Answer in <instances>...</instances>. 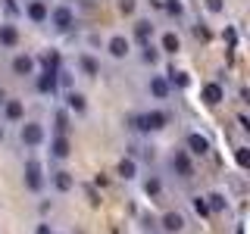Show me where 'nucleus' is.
Instances as JSON below:
<instances>
[{"instance_id":"nucleus-13","label":"nucleus","mask_w":250,"mask_h":234,"mask_svg":"<svg viewBox=\"0 0 250 234\" xmlns=\"http://www.w3.org/2000/svg\"><path fill=\"white\" fill-rule=\"evenodd\" d=\"M169 166H172V172H178L185 181L194 175V162H191V153H188V150H175L172 159H169Z\"/></svg>"},{"instance_id":"nucleus-8","label":"nucleus","mask_w":250,"mask_h":234,"mask_svg":"<svg viewBox=\"0 0 250 234\" xmlns=\"http://www.w3.org/2000/svg\"><path fill=\"white\" fill-rule=\"evenodd\" d=\"M50 0H25V6H22V10H25V19L31 22V25H44L47 22V16H50Z\"/></svg>"},{"instance_id":"nucleus-4","label":"nucleus","mask_w":250,"mask_h":234,"mask_svg":"<svg viewBox=\"0 0 250 234\" xmlns=\"http://www.w3.org/2000/svg\"><path fill=\"white\" fill-rule=\"evenodd\" d=\"M31 81H35V91L41 94V97H57V94L62 91V88H60V78H57V69L35 72V75H31Z\"/></svg>"},{"instance_id":"nucleus-34","label":"nucleus","mask_w":250,"mask_h":234,"mask_svg":"<svg viewBox=\"0 0 250 234\" xmlns=\"http://www.w3.org/2000/svg\"><path fill=\"white\" fill-rule=\"evenodd\" d=\"M6 97H10V91H6V88H0V106H3V100Z\"/></svg>"},{"instance_id":"nucleus-7","label":"nucleus","mask_w":250,"mask_h":234,"mask_svg":"<svg viewBox=\"0 0 250 234\" xmlns=\"http://www.w3.org/2000/svg\"><path fill=\"white\" fill-rule=\"evenodd\" d=\"M10 72L16 78H31L38 72V59L31 57V53H16V57L10 59Z\"/></svg>"},{"instance_id":"nucleus-27","label":"nucleus","mask_w":250,"mask_h":234,"mask_svg":"<svg viewBox=\"0 0 250 234\" xmlns=\"http://www.w3.org/2000/svg\"><path fill=\"white\" fill-rule=\"evenodd\" d=\"M163 10H166L172 19H185V16H188V10H185L182 0H163Z\"/></svg>"},{"instance_id":"nucleus-23","label":"nucleus","mask_w":250,"mask_h":234,"mask_svg":"<svg viewBox=\"0 0 250 234\" xmlns=\"http://www.w3.org/2000/svg\"><path fill=\"white\" fill-rule=\"evenodd\" d=\"M69 128H72V116H69L66 109H57V113H53V131H57V135H69Z\"/></svg>"},{"instance_id":"nucleus-11","label":"nucleus","mask_w":250,"mask_h":234,"mask_svg":"<svg viewBox=\"0 0 250 234\" xmlns=\"http://www.w3.org/2000/svg\"><path fill=\"white\" fill-rule=\"evenodd\" d=\"M66 113L69 116H84L88 113V97H84L82 91H75V88H66Z\"/></svg>"},{"instance_id":"nucleus-24","label":"nucleus","mask_w":250,"mask_h":234,"mask_svg":"<svg viewBox=\"0 0 250 234\" xmlns=\"http://www.w3.org/2000/svg\"><path fill=\"white\" fill-rule=\"evenodd\" d=\"M141 62H144V66H156V62H160V47L141 44Z\"/></svg>"},{"instance_id":"nucleus-5","label":"nucleus","mask_w":250,"mask_h":234,"mask_svg":"<svg viewBox=\"0 0 250 234\" xmlns=\"http://www.w3.org/2000/svg\"><path fill=\"white\" fill-rule=\"evenodd\" d=\"M0 122H3V125H19V122H25V100L6 97L3 106H0Z\"/></svg>"},{"instance_id":"nucleus-29","label":"nucleus","mask_w":250,"mask_h":234,"mask_svg":"<svg viewBox=\"0 0 250 234\" xmlns=\"http://www.w3.org/2000/svg\"><path fill=\"white\" fill-rule=\"evenodd\" d=\"M138 10V0H119V13L122 16H135Z\"/></svg>"},{"instance_id":"nucleus-18","label":"nucleus","mask_w":250,"mask_h":234,"mask_svg":"<svg viewBox=\"0 0 250 234\" xmlns=\"http://www.w3.org/2000/svg\"><path fill=\"white\" fill-rule=\"evenodd\" d=\"M19 25H13V22H0V47L3 50H13L16 44H19Z\"/></svg>"},{"instance_id":"nucleus-6","label":"nucleus","mask_w":250,"mask_h":234,"mask_svg":"<svg viewBox=\"0 0 250 234\" xmlns=\"http://www.w3.org/2000/svg\"><path fill=\"white\" fill-rule=\"evenodd\" d=\"M169 125V113L160 106H150L141 113V131H163Z\"/></svg>"},{"instance_id":"nucleus-12","label":"nucleus","mask_w":250,"mask_h":234,"mask_svg":"<svg viewBox=\"0 0 250 234\" xmlns=\"http://www.w3.org/2000/svg\"><path fill=\"white\" fill-rule=\"evenodd\" d=\"M47 181L53 184V191H57V194H69L75 187V175H72V172H66V169H53L50 175H47Z\"/></svg>"},{"instance_id":"nucleus-9","label":"nucleus","mask_w":250,"mask_h":234,"mask_svg":"<svg viewBox=\"0 0 250 234\" xmlns=\"http://www.w3.org/2000/svg\"><path fill=\"white\" fill-rule=\"evenodd\" d=\"M106 53H109V59H128L131 57V38H125V35H113V38H106Z\"/></svg>"},{"instance_id":"nucleus-30","label":"nucleus","mask_w":250,"mask_h":234,"mask_svg":"<svg viewBox=\"0 0 250 234\" xmlns=\"http://www.w3.org/2000/svg\"><path fill=\"white\" fill-rule=\"evenodd\" d=\"M234 159H238V166H241V169H247V166H250V150H247V147H238Z\"/></svg>"},{"instance_id":"nucleus-2","label":"nucleus","mask_w":250,"mask_h":234,"mask_svg":"<svg viewBox=\"0 0 250 234\" xmlns=\"http://www.w3.org/2000/svg\"><path fill=\"white\" fill-rule=\"evenodd\" d=\"M22 128H19V144L25 147V150H38V147L47 140V128H44V122H38V119H28V122H19Z\"/></svg>"},{"instance_id":"nucleus-35","label":"nucleus","mask_w":250,"mask_h":234,"mask_svg":"<svg viewBox=\"0 0 250 234\" xmlns=\"http://www.w3.org/2000/svg\"><path fill=\"white\" fill-rule=\"evenodd\" d=\"M3 140H6V125L0 122V144H3Z\"/></svg>"},{"instance_id":"nucleus-31","label":"nucleus","mask_w":250,"mask_h":234,"mask_svg":"<svg viewBox=\"0 0 250 234\" xmlns=\"http://www.w3.org/2000/svg\"><path fill=\"white\" fill-rule=\"evenodd\" d=\"M125 122H128V128H131V131H141V113H131Z\"/></svg>"},{"instance_id":"nucleus-19","label":"nucleus","mask_w":250,"mask_h":234,"mask_svg":"<svg viewBox=\"0 0 250 234\" xmlns=\"http://www.w3.org/2000/svg\"><path fill=\"white\" fill-rule=\"evenodd\" d=\"M69 153H72L69 135H53L50 137V156H53V159H69Z\"/></svg>"},{"instance_id":"nucleus-32","label":"nucleus","mask_w":250,"mask_h":234,"mask_svg":"<svg viewBox=\"0 0 250 234\" xmlns=\"http://www.w3.org/2000/svg\"><path fill=\"white\" fill-rule=\"evenodd\" d=\"M35 234H57V231H53L50 222H38V225H35Z\"/></svg>"},{"instance_id":"nucleus-26","label":"nucleus","mask_w":250,"mask_h":234,"mask_svg":"<svg viewBox=\"0 0 250 234\" xmlns=\"http://www.w3.org/2000/svg\"><path fill=\"white\" fill-rule=\"evenodd\" d=\"M144 194H147V197H163V178L160 175H150V178H147V181H144Z\"/></svg>"},{"instance_id":"nucleus-28","label":"nucleus","mask_w":250,"mask_h":234,"mask_svg":"<svg viewBox=\"0 0 250 234\" xmlns=\"http://www.w3.org/2000/svg\"><path fill=\"white\" fill-rule=\"evenodd\" d=\"M191 209H194V213H197L200 218L213 215V213H209V206H207V197H200V194H197V197H191Z\"/></svg>"},{"instance_id":"nucleus-25","label":"nucleus","mask_w":250,"mask_h":234,"mask_svg":"<svg viewBox=\"0 0 250 234\" xmlns=\"http://www.w3.org/2000/svg\"><path fill=\"white\" fill-rule=\"evenodd\" d=\"M207 206H209V213H222L229 206V200H225L222 191H213V194H207Z\"/></svg>"},{"instance_id":"nucleus-20","label":"nucleus","mask_w":250,"mask_h":234,"mask_svg":"<svg viewBox=\"0 0 250 234\" xmlns=\"http://www.w3.org/2000/svg\"><path fill=\"white\" fill-rule=\"evenodd\" d=\"M160 225H163V234H182V231H185V215L172 209V213L163 215V222H160Z\"/></svg>"},{"instance_id":"nucleus-15","label":"nucleus","mask_w":250,"mask_h":234,"mask_svg":"<svg viewBox=\"0 0 250 234\" xmlns=\"http://www.w3.org/2000/svg\"><path fill=\"white\" fill-rule=\"evenodd\" d=\"M200 100H203L207 106H219V103L225 100V88H222L219 81H207V84L200 88Z\"/></svg>"},{"instance_id":"nucleus-17","label":"nucleus","mask_w":250,"mask_h":234,"mask_svg":"<svg viewBox=\"0 0 250 234\" xmlns=\"http://www.w3.org/2000/svg\"><path fill=\"white\" fill-rule=\"evenodd\" d=\"M147 94H150L153 100H169L172 84L166 81V75H150V81H147Z\"/></svg>"},{"instance_id":"nucleus-3","label":"nucleus","mask_w":250,"mask_h":234,"mask_svg":"<svg viewBox=\"0 0 250 234\" xmlns=\"http://www.w3.org/2000/svg\"><path fill=\"white\" fill-rule=\"evenodd\" d=\"M22 181H25V187L31 194H41L44 187H47V172L41 166V159H25V166H22Z\"/></svg>"},{"instance_id":"nucleus-14","label":"nucleus","mask_w":250,"mask_h":234,"mask_svg":"<svg viewBox=\"0 0 250 234\" xmlns=\"http://www.w3.org/2000/svg\"><path fill=\"white\" fill-rule=\"evenodd\" d=\"M185 150L191 156H207L209 153V140L200 135V131H188L185 135Z\"/></svg>"},{"instance_id":"nucleus-10","label":"nucleus","mask_w":250,"mask_h":234,"mask_svg":"<svg viewBox=\"0 0 250 234\" xmlns=\"http://www.w3.org/2000/svg\"><path fill=\"white\" fill-rule=\"evenodd\" d=\"M75 69H78L84 78H100V59L94 57L91 50H82V53L75 57Z\"/></svg>"},{"instance_id":"nucleus-1","label":"nucleus","mask_w":250,"mask_h":234,"mask_svg":"<svg viewBox=\"0 0 250 234\" xmlns=\"http://www.w3.org/2000/svg\"><path fill=\"white\" fill-rule=\"evenodd\" d=\"M47 22L53 25V31L57 35H69L75 25H78V16H75V10L69 3H53L50 6V16H47Z\"/></svg>"},{"instance_id":"nucleus-22","label":"nucleus","mask_w":250,"mask_h":234,"mask_svg":"<svg viewBox=\"0 0 250 234\" xmlns=\"http://www.w3.org/2000/svg\"><path fill=\"white\" fill-rule=\"evenodd\" d=\"M160 50L163 53H178L182 50V38H178L175 31H163L160 35Z\"/></svg>"},{"instance_id":"nucleus-16","label":"nucleus","mask_w":250,"mask_h":234,"mask_svg":"<svg viewBox=\"0 0 250 234\" xmlns=\"http://www.w3.org/2000/svg\"><path fill=\"white\" fill-rule=\"evenodd\" d=\"M131 35H135L138 44H153V38H156V22H150V19H138L135 28H131Z\"/></svg>"},{"instance_id":"nucleus-21","label":"nucleus","mask_w":250,"mask_h":234,"mask_svg":"<svg viewBox=\"0 0 250 234\" xmlns=\"http://www.w3.org/2000/svg\"><path fill=\"white\" fill-rule=\"evenodd\" d=\"M116 172H119V178H125V181L138 178V159H135V156H122L119 166H116Z\"/></svg>"},{"instance_id":"nucleus-33","label":"nucleus","mask_w":250,"mask_h":234,"mask_svg":"<svg viewBox=\"0 0 250 234\" xmlns=\"http://www.w3.org/2000/svg\"><path fill=\"white\" fill-rule=\"evenodd\" d=\"M207 10H209V13H222L225 3H222V0H207Z\"/></svg>"}]
</instances>
